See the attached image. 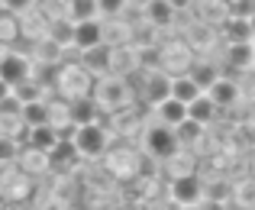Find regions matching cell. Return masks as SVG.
Here are the masks:
<instances>
[{"mask_svg":"<svg viewBox=\"0 0 255 210\" xmlns=\"http://www.w3.org/2000/svg\"><path fill=\"white\" fill-rule=\"evenodd\" d=\"M187 74H191V78L197 81V84L204 87V91H210V87L220 81L217 68H213V65H204V62H200V65H191V68H187Z\"/></svg>","mask_w":255,"mask_h":210,"instance_id":"cell-27","label":"cell"},{"mask_svg":"<svg viewBox=\"0 0 255 210\" xmlns=\"http://www.w3.org/2000/svg\"><path fill=\"white\" fill-rule=\"evenodd\" d=\"M200 210H223V204H220V201H213V198H207V201H200L197 204Z\"/></svg>","mask_w":255,"mask_h":210,"instance_id":"cell-35","label":"cell"},{"mask_svg":"<svg viewBox=\"0 0 255 210\" xmlns=\"http://www.w3.org/2000/svg\"><path fill=\"white\" fill-rule=\"evenodd\" d=\"M16 91V97L23 100V104H32V100H45V87L42 84H36V81H26V84H19V87H13Z\"/></svg>","mask_w":255,"mask_h":210,"instance_id":"cell-29","label":"cell"},{"mask_svg":"<svg viewBox=\"0 0 255 210\" xmlns=\"http://www.w3.org/2000/svg\"><path fill=\"white\" fill-rule=\"evenodd\" d=\"M3 10L16 13V16H26V13L36 10V0H3Z\"/></svg>","mask_w":255,"mask_h":210,"instance_id":"cell-33","label":"cell"},{"mask_svg":"<svg viewBox=\"0 0 255 210\" xmlns=\"http://www.w3.org/2000/svg\"><path fill=\"white\" fill-rule=\"evenodd\" d=\"M252 19L249 16H230L223 23V36H226V42H255L252 39Z\"/></svg>","mask_w":255,"mask_h":210,"instance_id":"cell-17","label":"cell"},{"mask_svg":"<svg viewBox=\"0 0 255 210\" xmlns=\"http://www.w3.org/2000/svg\"><path fill=\"white\" fill-rule=\"evenodd\" d=\"M94 100H97L100 110H107V113L126 110V107H129V84H126V78H120V74L100 78L97 87H94Z\"/></svg>","mask_w":255,"mask_h":210,"instance_id":"cell-2","label":"cell"},{"mask_svg":"<svg viewBox=\"0 0 255 210\" xmlns=\"http://www.w3.org/2000/svg\"><path fill=\"white\" fill-rule=\"evenodd\" d=\"M0 117H23V100L16 97V91L6 100H0Z\"/></svg>","mask_w":255,"mask_h":210,"instance_id":"cell-32","label":"cell"},{"mask_svg":"<svg viewBox=\"0 0 255 210\" xmlns=\"http://www.w3.org/2000/svg\"><path fill=\"white\" fill-rule=\"evenodd\" d=\"M16 39H23V19L10 10H0V45H13Z\"/></svg>","mask_w":255,"mask_h":210,"instance_id":"cell-18","label":"cell"},{"mask_svg":"<svg viewBox=\"0 0 255 210\" xmlns=\"http://www.w3.org/2000/svg\"><path fill=\"white\" fill-rule=\"evenodd\" d=\"M217 110H220V107L213 104V97H210V94H200V97L194 100V104H187V117H191V120H197V123H204V126L210 123L213 117H217Z\"/></svg>","mask_w":255,"mask_h":210,"instance_id":"cell-20","label":"cell"},{"mask_svg":"<svg viewBox=\"0 0 255 210\" xmlns=\"http://www.w3.org/2000/svg\"><path fill=\"white\" fill-rule=\"evenodd\" d=\"M19 152H23V149L16 146V136H0V162H3V165H16Z\"/></svg>","mask_w":255,"mask_h":210,"instance_id":"cell-30","label":"cell"},{"mask_svg":"<svg viewBox=\"0 0 255 210\" xmlns=\"http://www.w3.org/2000/svg\"><path fill=\"white\" fill-rule=\"evenodd\" d=\"M55 142H58V130L52 123H45V126H26V146H29V149L52 152Z\"/></svg>","mask_w":255,"mask_h":210,"instance_id":"cell-12","label":"cell"},{"mask_svg":"<svg viewBox=\"0 0 255 210\" xmlns=\"http://www.w3.org/2000/svg\"><path fill=\"white\" fill-rule=\"evenodd\" d=\"M81 65L87 71L94 74V78H107L110 74V65H113V45H94V49H87L81 55Z\"/></svg>","mask_w":255,"mask_h":210,"instance_id":"cell-7","label":"cell"},{"mask_svg":"<svg viewBox=\"0 0 255 210\" xmlns=\"http://www.w3.org/2000/svg\"><path fill=\"white\" fill-rule=\"evenodd\" d=\"M100 6L97 0H65V16H71L75 23H84V19H97Z\"/></svg>","mask_w":255,"mask_h":210,"instance_id":"cell-21","label":"cell"},{"mask_svg":"<svg viewBox=\"0 0 255 210\" xmlns=\"http://www.w3.org/2000/svg\"><path fill=\"white\" fill-rule=\"evenodd\" d=\"M252 45H255V42H252ZM252 68H255V62H252Z\"/></svg>","mask_w":255,"mask_h":210,"instance_id":"cell-39","label":"cell"},{"mask_svg":"<svg viewBox=\"0 0 255 210\" xmlns=\"http://www.w3.org/2000/svg\"><path fill=\"white\" fill-rule=\"evenodd\" d=\"M171 81L165 71H149V78H145V87H142V94H145V100L149 104H162V100H168L171 97Z\"/></svg>","mask_w":255,"mask_h":210,"instance_id":"cell-11","label":"cell"},{"mask_svg":"<svg viewBox=\"0 0 255 210\" xmlns=\"http://www.w3.org/2000/svg\"><path fill=\"white\" fill-rule=\"evenodd\" d=\"M23 123L26 126H45V123H52L49 100H32V104H23Z\"/></svg>","mask_w":255,"mask_h":210,"instance_id":"cell-24","label":"cell"},{"mask_svg":"<svg viewBox=\"0 0 255 210\" xmlns=\"http://www.w3.org/2000/svg\"><path fill=\"white\" fill-rule=\"evenodd\" d=\"M10 94H13V87H10V84H6V81H3V78H0V100H6V97H10Z\"/></svg>","mask_w":255,"mask_h":210,"instance_id":"cell-36","label":"cell"},{"mask_svg":"<svg viewBox=\"0 0 255 210\" xmlns=\"http://www.w3.org/2000/svg\"><path fill=\"white\" fill-rule=\"evenodd\" d=\"M174 133H178L181 146H194V142L204 136V123H197V120H191V117H187L184 123H178V126H174Z\"/></svg>","mask_w":255,"mask_h":210,"instance_id":"cell-26","label":"cell"},{"mask_svg":"<svg viewBox=\"0 0 255 210\" xmlns=\"http://www.w3.org/2000/svg\"><path fill=\"white\" fill-rule=\"evenodd\" d=\"M142 146H145V152H149L152 159L168 162V159H174V155H178L181 139H178V133H174V126L162 123V126H149V130H145Z\"/></svg>","mask_w":255,"mask_h":210,"instance_id":"cell-3","label":"cell"},{"mask_svg":"<svg viewBox=\"0 0 255 210\" xmlns=\"http://www.w3.org/2000/svg\"><path fill=\"white\" fill-rule=\"evenodd\" d=\"M94 45H104V23L100 19H84L75 26V49H94Z\"/></svg>","mask_w":255,"mask_h":210,"instance_id":"cell-10","label":"cell"},{"mask_svg":"<svg viewBox=\"0 0 255 210\" xmlns=\"http://www.w3.org/2000/svg\"><path fill=\"white\" fill-rule=\"evenodd\" d=\"M94 87H97V81H94V74L87 71L81 62H62V68H58V84H55V91L62 94L65 100L91 97Z\"/></svg>","mask_w":255,"mask_h":210,"instance_id":"cell-1","label":"cell"},{"mask_svg":"<svg viewBox=\"0 0 255 210\" xmlns=\"http://www.w3.org/2000/svg\"><path fill=\"white\" fill-rule=\"evenodd\" d=\"M126 3H129V0H97V6H100L104 16H120V13L126 10Z\"/></svg>","mask_w":255,"mask_h":210,"instance_id":"cell-34","label":"cell"},{"mask_svg":"<svg viewBox=\"0 0 255 210\" xmlns=\"http://www.w3.org/2000/svg\"><path fill=\"white\" fill-rule=\"evenodd\" d=\"M174 13H178V10H174L168 0H152V3H145V6H142L145 23H149V26H155V29H162V26H171Z\"/></svg>","mask_w":255,"mask_h":210,"instance_id":"cell-15","label":"cell"},{"mask_svg":"<svg viewBox=\"0 0 255 210\" xmlns=\"http://www.w3.org/2000/svg\"><path fill=\"white\" fill-rule=\"evenodd\" d=\"M168 3L174 6V10H187V6H191L194 0H168Z\"/></svg>","mask_w":255,"mask_h":210,"instance_id":"cell-37","label":"cell"},{"mask_svg":"<svg viewBox=\"0 0 255 210\" xmlns=\"http://www.w3.org/2000/svg\"><path fill=\"white\" fill-rule=\"evenodd\" d=\"M0 78L10 87L26 84L32 78V62L26 55H19V52H6V55H0Z\"/></svg>","mask_w":255,"mask_h":210,"instance_id":"cell-5","label":"cell"},{"mask_svg":"<svg viewBox=\"0 0 255 210\" xmlns=\"http://www.w3.org/2000/svg\"><path fill=\"white\" fill-rule=\"evenodd\" d=\"M155 110H158V120L168 123V126H178V123H184V120H187V104H181V100H174V97L162 100Z\"/></svg>","mask_w":255,"mask_h":210,"instance_id":"cell-22","label":"cell"},{"mask_svg":"<svg viewBox=\"0 0 255 210\" xmlns=\"http://www.w3.org/2000/svg\"><path fill=\"white\" fill-rule=\"evenodd\" d=\"M200 94H207V91H204V87H200L187 71H184V74H174V81H171V97H174V100H181V104H194Z\"/></svg>","mask_w":255,"mask_h":210,"instance_id":"cell-13","label":"cell"},{"mask_svg":"<svg viewBox=\"0 0 255 210\" xmlns=\"http://www.w3.org/2000/svg\"><path fill=\"white\" fill-rule=\"evenodd\" d=\"M204 194H207V188L194 172L178 175L168 185V198H171V204H178V207H197L200 201H204Z\"/></svg>","mask_w":255,"mask_h":210,"instance_id":"cell-4","label":"cell"},{"mask_svg":"<svg viewBox=\"0 0 255 210\" xmlns=\"http://www.w3.org/2000/svg\"><path fill=\"white\" fill-rule=\"evenodd\" d=\"M75 26L78 23L71 16H58V19H52V32L49 36L55 39L62 49H68V45H75Z\"/></svg>","mask_w":255,"mask_h":210,"instance_id":"cell-25","label":"cell"},{"mask_svg":"<svg viewBox=\"0 0 255 210\" xmlns=\"http://www.w3.org/2000/svg\"><path fill=\"white\" fill-rule=\"evenodd\" d=\"M132 6H145V3H152V0H129Z\"/></svg>","mask_w":255,"mask_h":210,"instance_id":"cell-38","label":"cell"},{"mask_svg":"<svg viewBox=\"0 0 255 210\" xmlns=\"http://www.w3.org/2000/svg\"><path fill=\"white\" fill-rule=\"evenodd\" d=\"M75 146L81 149V155L94 159V155H100V152L107 149V130H104L100 123H84V126H78Z\"/></svg>","mask_w":255,"mask_h":210,"instance_id":"cell-6","label":"cell"},{"mask_svg":"<svg viewBox=\"0 0 255 210\" xmlns=\"http://www.w3.org/2000/svg\"><path fill=\"white\" fill-rule=\"evenodd\" d=\"M139 65V45L136 42H126V45H113V65L110 74H120V78H129L132 68Z\"/></svg>","mask_w":255,"mask_h":210,"instance_id":"cell-9","label":"cell"},{"mask_svg":"<svg viewBox=\"0 0 255 210\" xmlns=\"http://www.w3.org/2000/svg\"><path fill=\"white\" fill-rule=\"evenodd\" d=\"M68 104H71V120H75L78 126H84V123H100V104L94 100V94H91V97L68 100Z\"/></svg>","mask_w":255,"mask_h":210,"instance_id":"cell-16","label":"cell"},{"mask_svg":"<svg viewBox=\"0 0 255 210\" xmlns=\"http://www.w3.org/2000/svg\"><path fill=\"white\" fill-rule=\"evenodd\" d=\"M16 165H19V172H26V175H42V172L52 168V159H49V152H39V149L26 146L23 152H19Z\"/></svg>","mask_w":255,"mask_h":210,"instance_id":"cell-14","label":"cell"},{"mask_svg":"<svg viewBox=\"0 0 255 210\" xmlns=\"http://www.w3.org/2000/svg\"><path fill=\"white\" fill-rule=\"evenodd\" d=\"M52 159V168L55 172H68V168H75L78 162H81V149L75 146V139H58L55 149L49 152Z\"/></svg>","mask_w":255,"mask_h":210,"instance_id":"cell-8","label":"cell"},{"mask_svg":"<svg viewBox=\"0 0 255 210\" xmlns=\"http://www.w3.org/2000/svg\"><path fill=\"white\" fill-rule=\"evenodd\" d=\"M226 58H230L233 68H252V62H255V45L252 42H230Z\"/></svg>","mask_w":255,"mask_h":210,"instance_id":"cell-23","label":"cell"},{"mask_svg":"<svg viewBox=\"0 0 255 210\" xmlns=\"http://www.w3.org/2000/svg\"><path fill=\"white\" fill-rule=\"evenodd\" d=\"M36 62H58V58H62V45L55 42V39H42V42H36Z\"/></svg>","mask_w":255,"mask_h":210,"instance_id":"cell-28","label":"cell"},{"mask_svg":"<svg viewBox=\"0 0 255 210\" xmlns=\"http://www.w3.org/2000/svg\"><path fill=\"white\" fill-rule=\"evenodd\" d=\"M207 94L213 97V104H217V107H233L239 100V87H236V81H233V78H220Z\"/></svg>","mask_w":255,"mask_h":210,"instance_id":"cell-19","label":"cell"},{"mask_svg":"<svg viewBox=\"0 0 255 210\" xmlns=\"http://www.w3.org/2000/svg\"><path fill=\"white\" fill-rule=\"evenodd\" d=\"M233 194H236V201H239L243 207H252V210H255V181H239Z\"/></svg>","mask_w":255,"mask_h":210,"instance_id":"cell-31","label":"cell"}]
</instances>
